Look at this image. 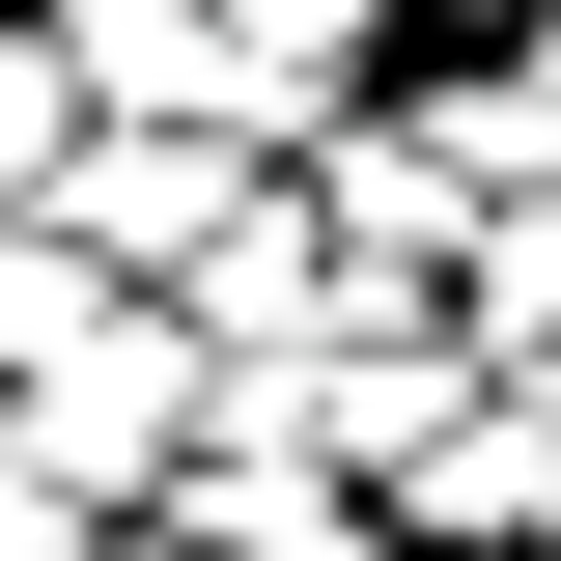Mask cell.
I'll use <instances>...</instances> for the list:
<instances>
[{
  "label": "cell",
  "mask_w": 561,
  "mask_h": 561,
  "mask_svg": "<svg viewBox=\"0 0 561 561\" xmlns=\"http://www.w3.org/2000/svg\"><path fill=\"white\" fill-rule=\"evenodd\" d=\"M169 309H197V365H225V393H280V365H337V309H365V280H337V225H309V197H253L197 280H169Z\"/></svg>",
  "instance_id": "obj_1"
},
{
  "label": "cell",
  "mask_w": 561,
  "mask_h": 561,
  "mask_svg": "<svg viewBox=\"0 0 561 561\" xmlns=\"http://www.w3.org/2000/svg\"><path fill=\"white\" fill-rule=\"evenodd\" d=\"M393 561H561V393H478L393 478Z\"/></svg>",
  "instance_id": "obj_2"
},
{
  "label": "cell",
  "mask_w": 561,
  "mask_h": 561,
  "mask_svg": "<svg viewBox=\"0 0 561 561\" xmlns=\"http://www.w3.org/2000/svg\"><path fill=\"white\" fill-rule=\"evenodd\" d=\"M57 57H84V140H253L225 0H57Z\"/></svg>",
  "instance_id": "obj_3"
},
{
  "label": "cell",
  "mask_w": 561,
  "mask_h": 561,
  "mask_svg": "<svg viewBox=\"0 0 561 561\" xmlns=\"http://www.w3.org/2000/svg\"><path fill=\"white\" fill-rule=\"evenodd\" d=\"M113 561H393V505L280 478V449H197V478H169V534H113Z\"/></svg>",
  "instance_id": "obj_4"
},
{
  "label": "cell",
  "mask_w": 561,
  "mask_h": 561,
  "mask_svg": "<svg viewBox=\"0 0 561 561\" xmlns=\"http://www.w3.org/2000/svg\"><path fill=\"white\" fill-rule=\"evenodd\" d=\"M449 337H478L505 393H561V169H534V197H505V253L449 280Z\"/></svg>",
  "instance_id": "obj_5"
},
{
  "label": "cell",
  "mask_w": 561,
  "mask_h": 561,
  "mask_svg": "<svg viewBox=\"0 0 561 561\" xmlns=\"http://www.w3.org/2000/svg\"><path fill=\"white\" fill-rule=\"evenodd\" d=\"M84 197V57H57V0L0 28V225H57Z\"/></svg>",
  "instance_id": "obj_6"
},
{
  "label": "cell",
  "mask_w": 561,
  "mask_h": 561,
  "mask_svg": "<svg viewBox=\"0 0 561 561\" xmlns=\"http://www.w3.org/2000/svg\"><path fill=\"white\" fill-rule=\"evenodd\" d=\"M84 337H113V280H84V253H57V225H0V421L57 393V365H84Z\"/></svg>",
  "instance_id": "obj_7"
},
{
  "label": "cell",
  "mask_w": 561,
  "mask_h": 561,
  "mask_svg": "<svg viewBox=\"0 0 561 561\" xmlns=\"http://www.w3.org/2000/svg\"><path fill=\"white\" fill-rule=\"evenodd\" d=\"M0 561H113V534H84V505L28 478V449H0Z\"/></svg>",
  "instance_id": "obj_8"
},
{
  "label": "cell",
  "mask_w": 561,
  "mask_h": 561,
  "mask_svg": "<svg viewBox=\"0 0 561 561\" xmlns=\"http://www.w3.org/2000/svg\"><path fill=\"white\" fill-rule=\"evenodd\" d=\"M505 140H534V169H561V28H505Z\"/></svg>",
  "instance_id": "obj_9"
},
{
  "label": "cell",
  "mask_w": 561,
  "mask_h": 561,
  "mask_svg": "<svg viewBox=\"0 0 561 561\" xmlns=\"http://www.w3.org/2000/svg\"><path fill=\"white\" fill-rule=\"evenodd\" d=\"M0 28H28V0H0Z\"/></svg>",
  "instance_id": "obj_10"
}]
</instances>
